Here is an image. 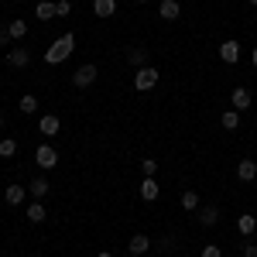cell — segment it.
Wrapping results in <instances>:
<instances>
[{
  "label": "cell",
  "mask_w": 257,
  "mask_h": 257,
  "mask_svg": "<svg viewBox=\"0 0 257 257\" xmlns=\"http://www.w3.org/2000/svg\"><path fill=\"white\" fill-rule=\"evenodd\" d=\"M72 52H76V35L65 31L62 38H55L48 48H45V62H48V65H59V62H65Z\"/></svg>",
  "instance_id": "cell-1"
},
{
  "label": "cell",
  "mask_w": 257,
  "mask_h": 257,
  "mask_svg": "<svg viewBox=\"0 0 257 257\" xmlns=\"http://www.w3.org/2000/svg\"><path fill=\"white\" fill-rule=\"evenodd\" d=\"M161 79V72L155 69V65H141L138 72H134V89L138 93H148V89H155Z\"/></svg>",
  "instance_id": "cell-2"
},
{
  "label": "cell",
  "mask_w": 257,
  "mask_h": 257,
  "mask_svg": "<svg viewBox=\"0 0 257 257\" xmlns=\"http://www.w3.org/2000/svg\"><path fill=\"white\" fill-rule=\"evenodd\" d=\"M96 65H93V62H86V65H79V69H76V72H72V86H76V89H89V86H93V82H96Z\"/></svg>",
  "instance_id": "cell-3"
},
{
  "label": "cell",
  "mask_w": 257,
  "mask_h": 257,
  "mask_svg": "<svg viewBox=\"0 0 257 257\" xmlns=\"http://www.w3.org/2000/svg\"><path fill=\"white\" fill-rule=\"evenodd\" d=\"M35 161H38V168L48 172V168H55V165H59V151H55L52 144H41L38 151H35Z\"/></svg>",
  "instance_id": "cell-4"
},
{
  "label": "cell",
  "mask_w": 257,
  "mask_h": 257,
  "mask_svg": "<svg viewBox=\"0 0 257 257\" xmlns=\"http://www.w3.org/2000/svg\"><path fill=\"white\" fill-rule=\"evenodd\" d=\"M219 59L226 62V65H237V62H240V41L226 38L223 45H219Z\"/></svg>",
  "instance_id": "cell-5"
},
{
  "label": "cell",
  "mask_w": 257,
  "mask_h": 257,
  "mask_svg": "<svg viewBox=\"0 0 257 257\" xmlns=\"http://www.w3.org/2000/svg\"><path fill=\"white\" fill-rule=\"evenodd\" d=\"M250 103H254V96H250V89H243V86H237V89H233V93H230V106H233V110H250Z\"/></svg>",
  "instance_id": "cell-6"
},
{
  "label": "cell",
  "mask_w": 257,
  "mask_h": 257,
  "mask_svg": "<svg viewBox=\"0 0 257 257\" xmlns=\"http://www.w3.org/2000/svg\"><path fill=\"white\" fill-rule=\"evenodd\" d=\"M127 250L134 257H144L148 250H151V240H148V233H134V237L127 240Z\"/></svg>",
  "instance_id": "cell-7"
},
{
  "label": "cell",
  "mask_w": 257,
  "mask_h": 257,
  "mask_svg": "<svg viewBox=\"0 0 257 257\" xmlns=\"http://www.w3.org/2000/svg\"><path fill=\"white\" fill-rule=\"evenodd\" d=\"M38 131L45 134V138H55V134L62 131V120L55 117V113H45V117L38 120Z\"/></svg>",
  "instance_id": "cell-8"
},
{
  "label": "cell",
  "mask_w": 257,
  "mask_h": 257,
  "mask_svg": "<svg viewBox=\"0 0 257 257\" xmlns=\"http://www.w3.org/2000/svg\"><path fill=\"white\" fill-rule=\"evenodd\" d=\"M138 192H141V199H144V202H155V199L161 196V185H158V182H155L151 175H144V182H141Z\"/></svg>",
  "instance_id": "cell-9"
},
{
  "label": "cell",
  "mask_w": 257,
  "mask_h": 257,
  "mask_svg": "<svg viewBox=\"0 0 257 257\" xmlns=\"http://www.w3.org/2000/svg\"><path fill=\"white\" fill-rule=\"evenodd\" d=\"M28 62H31V52L28 48H11L7 52V65L11 69H28Z\"/></svg>",
  "instance_id": "cell-10"
},
{
  "label": "cell",
  "mask_w": 257,
  "mask_h": 257,
  "mask_svg": "<svg viewBox=\"0 0 257 257\" xmlns=\"http://www.w3.org/2000/svg\"><path fill=\"white\" fill-rule=\"evenodd\" d=\"M178 14H182V4H178V0H161L158 4V18L161 21H178Z\"/></svg>",
  "instance_id": "cell-11"
},
{
  "label": "cell",
  "mask_w": 257,
  "mask_h": 257,
  "mask_svg": "<svg viewBox=\"0 0 257 257\" xmlns=\"http://www.w3.org/2000/svg\"><path fill=\"white\" fill-rule=\"evenodd\" d=\"M24 199H28V185H7V192H4L7 206H21Z\"/></svg>",
  "instance_id": "cell-12"
},
{
  "label": "cell",
  "mask_w": 257,
  "mask_h": 257,
  "mask_svg": "<svg viewBox=\"0 0 257 257\" xmlns=\"http://www.w3.org/2000/svg\"><path fill=\"white\" fill-rule=\"evenodd\" d=\"M237 178H240V182H254V178H257V161L254 158H243L237 165Z\"/></svg>",
  "instance_id": "cell-13"
},
{
  "label": "cell",
  "mask_w": 257,
  "mask_h": 257,
  "mask_svg": "<svg viewBox=\"0 0 257 257\" xmlns=\"http://www.w3.org/2000/svg\"><path fill=\"white\" fill-rule=\"evenodd\" d=\"M93 14H96V18H113V14H117V0H93Z\"/></svg>",
  "instance_id": "cell-14"
},
{
  "label": "cell",
  "mask_w": 257,
  "mask_h": 257,
  "mask_svg": "<svg viewBox=\"0 0 257 257\" xmlns=\"http://www.w3.org/2000/svg\"><path fill=\"white\" fill-rule=\"evenodd\" d=\"M48 189H52L48 178H31V182H28V196H35V199H45V196H48Z\"/></svg>",
  "instance_id": "cell-15"
},
{
  "label": "cell",
  "mask_w": 257,
  "mask_h": 257,
  "mask_svg": "<svg viewBox=\"0 0 257 257\" xmlns=\"http://www.w3.org/2000/svg\"><path fill=\"white\" fill-rule=\"evenodd\" d=\"M199 223H202V226H216L219 223V209L216 206H199Z\"/></svg>",
  "instance_id": "cell-16"
},
{
  "label": "cell",
  "mask_w": 257,
  "mask_h": 257,
  "mask_svg": "<svg viewBox=\"0 0 257 257\" xmlns=\"http://www.w3.org/2000/svg\"><path fill=\"white\" fill-rule=\"evenodd\" d=\"M24 213H28V219H31V223H45V216H48V209L41 206V199H35V202H31Z\"/></svg>",
  "instance_id": "cell-17"
},
{
  "label": "cell",
  "mask_w": 257,
  "mask_h": 257,
  "mask_svg": "<svg viewBox=\"0 0 257 257\" xmlns=\"http://www.w3.org/2000/svg\"><path fill=\"white\" fill-rule=\"evenodd\" d=\"M237 230L243 233V237H250V233L257 230V216H254V213H243V216L237 219Z\"/></svg>",
  "instance_id": "cell-18"
},
{
  "label": "cell",
  "mask_w": 257,
  "mask_h": 257,
  "mask_svg": "<svg viewBox=\"0 0 257 257\" xmlns=\"http://www.w3.org/2000/svg\"><path fill=\"white\" fill-rule=\"evenodd\" d=\"M7 35H11V41H21L28 35V21H7Z\"/></svg>",
  "instance_id": "cell-19"
},
{
  "label": "cell",
  "mask_w": 257,
  "mask_h": 257,
  "mask_svg": "<svg viewBox=\"0 0 257 257\" xmlns=\"http://www.w3.org/2000/svg\"><path fill=\"white\" fill-rule=\"evenodd\" d=\"M18 106H21V113H38V96L35 93H24L18 99Z\"/></svg>",
  "instance_id": "cell-20"
},
{
  "label": "cell",
  "mask_w": 257,
  "mask_h": 257,
  "mask_svg": "<svg viewBox=\"0 0 257 257\" xmlns=\"http://www.w3.org/2000/svg\"><path fill=\"white\" fill-rule=\"evenodd\" d=\"M35 14H38L41 21H52V18H59V14H55V4H52V0H38Z\"/></svg>",
  "instance_id": "cell-21"
},
{
  "label": "cell",
  "mask_w": 257,
  "mask_h": 257,
  "mask_svg": "<svg viewBox=\"0 0 257 257\" xmlns=\"http://www.w3.org/2000/svg\"><path fill=\"white\" fill-rule=\"evenodd\" d=\"M219 123H223L226 131H237V127H240V113H237V110H233V106H230V110H226V113L219 117Z\"/></svg>",
  "instance_id": "cell-22"
},
{
  "label": "cell",
  "mask_w": 257,
  "mask_h": 257,
  "mask_svg": "<svg viewBox=\"0 0 257 257\" xmlns=\"http://www.w3.org/2000/svg\"><path fill=\"white\" fill-rule=\"evenodd\" d=\"M14 155H18V141L4 138V141H0V158H14Z\"/></svg>",
  "instance_id": "cell-23"
},
{
  "label": "cell",
  "mask_w": 257,
  "mask_h": 257,
  "mask_svg": "<svg viewBox=\"0 0 257 257\" xmlns=\"http://www.w3.org/2000/svg\"><path fill=\"white\" fill-rule=\"evenodd\" d=\"M199 206H202L199 196L192 192V189H185V192H182V209H199Z\"/></svg>",
  "instance_id": "cell-24"
},
{
  "label": "cell",
  "mask_w": 257,
  "mask_h": 257,
  "mask_svg": "<svg viewBox=\"0 0 257 257\" xmlns=\"http://www.w3.org/2000/svg\"><path fill=\"white\" fill-rule=\"evenodd\" d=\"M127 59H131V65H144V62H148V48H131V52H127Z\"/></svg>",
  "instance_id": "cell-25"
},
{
  "label": "cell",
  "mask_w": 257,
  "mask_h": 257,
  "mask_svg": "<svg viewBox=\"0 0 257 257\" xmlns=\"http://www.w3.org/2000/svg\"><path fill=\"white\" fill-rule=\"evenodd\" d=\"M141 172L155 178V172H158V161H155V158H141Z\"/></svg>",
  "instance_id": "cell-26"
},
{
  "label": "cell",
  "mask_w": 257,
  "mask_h": 257,
  "mask_svg": "<svg viewBox=\"0 0 257 257\" xmlns=\"http://www.w3.org/2000/svg\"><path fill=\"white\" fill-rule=\"evenodd\" d=\"M55 14H59V18H69V14H72V4H69V0H59V4H55Z\"/></svg>",
  "instance_id": "cell-27"
},
{
  "label": "cell",
  "mask_w": 257,
  "mask_h": 257,
  "mask_svg": "<svg viewBox=\"0 0 257 257\" xmlns=\"http://www.w3.org/2000/svg\"><path fill=\"white\" fill-rule=\"evenodd\" d=\"M202 257H223V250H219L216 243H206V247H202Z\"/></svg>",
  "instance_id": "cell-28"
},
{
  "label": "cell",
  "mask_w": 257,
  "mask_h": 257,
  "mask_svg": "<svg viewBox=\"0 0 257 257\" xmlns=\"http://www.w3.org/2000/svg\"><path fill=\"white\" fill-rule=\"evenodd\" d=\"M240 257H257V243H247V247H243V254Z\"/></svg>",
  "instance_id": "cell-29"
},
{
  "label": "cell",
  "mask_w": 257,
  "mask_h": 257,
  "mask_svg": "<svg viewBox=\"0 0 257 257\" xmlns=\"http://www.w3.org/2000/svg\"><path fill=\"white\" fill-rule=\"evenodd\" d=\"M11 41V35H7V28H0V45H7Z\"/></svg>",
  "instance_id": "cell-30"
},
{
  "label": "cell",
  "mask_w": 257,
  "mask_h": 257,
  "mask_svg": "<svg viewBox=\"0 0 257 257\" xmlns=\"http://www.w3.org/2000/svg\"><path fill=\"white\" fill-rule=\"evenodd\" d=\"M250 62H254V69H257V48H254V52H250Z\"/></svg>",
  "instance_id": "cell-31"
},
{
  "label": "cell",
  "mask_w": 257,
  "mask_h": 257,
  "mask_svg": "<svg viewBox=\"0 0 257 257\" xmlns=\"http://www.w3.org/2000/svg\"><path fill=\"white\" fill-rule=\"evenodd\" d=\"M96 257H113V254H110V250H103V254H96Z\"/></svg>",
  "instance_id": "cell-32"
},
{
  "label": "cell",
  "mask_w": 257,
  "mask_h": 257,
  "mask_svg": "<svg viewBox=\"0 0 257 257\" xmlns=\"http://www.w3.org/2000/svg\"><path fill=\"white\" fill-rule=\"evenodd\" d=\"M247 4H250V7H257V0H247Z\"/></svg>",
  "instance_id": "cell-33"
},
{
  "label": "cell",
  "mask_w": 257,
  "mask_h": 257,
  "mask_svg": "<svg viewBox=\"0 0 257 257\" xmlns=\"http://www.w3.org/2000/svg\"><path fill=\"white\" fill-rule=\"evenodd\" d=\"M134 4H148V0H134Z\"/></svg>",
  "instance_id": "cell-34"
}]
</instances>
